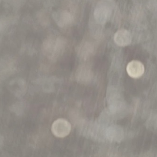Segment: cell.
<instances>
[{
	"instance_id": "7c38bea8",
	"label": "cell",
	"mask_w": 157,
	"mask_h": 157,
	"mask_svg": "<svg viewBox=\"0 0 157 157\" xmlns=\"http://www.w3.org/2000/svg\"><path fill=\"white\" fill-rule=\"evenodd\" d=\"M78 75V78L80 80H82V81H86L88 78H90L91 73L90 70H88L87 69H81L79 71Z\"/></svg>"
},
{
	"instance_id": "9c48e42d",
	"label": "cell",
	"mask_w": 157,
	"mask_h": 157,
	"mask_svg": "<svg viewBox=\"0 0 157 157\" xmlns=\"http://www.w3.org/2000/svg\"><path fill=\"white\" fill-rule=\"evenodd\" d=\"M111 11L105 6L97 7L94 11V16L96 22L100 24H104L110 17Z\"/></svg>"
},
{
	"instance_id": "5b68a950",
	"label": "cell",
	"mask_w": 157,
	"mask_h": 157,
	"mask_svg": "<svg viewBox=\"0 0 157 157\" xmlns=\"http://www.w3.org/2000/svg\"><path fill=\"white\" fill-rule=\"evenodd\" d=\"M145 71L144 65L138 60H132L128 63L127 72L129 76L134 78L141 77Z\"/></svg>"
},
{
	"instance_id": "7a4b0ae2",
	"label": "cell",
	"mask_w": 157,
	"mask_h": 157,
	"mask_svg": "<svg viewBox=\"0 0 157 157\" xmlns=\"http://www.w3.org/2000/svg\"><path fill=\"white\" fill-rule=\"evenodd\" d=\"M16 67L15 61L12 58H3L0 60V77H8L15 72Z\"/></svg>"
},
{
	"instance_id": "ba28073f",
	"label": "cell",
	"mask_w": 157,
	"mask_h": 157,
	"mask_svg": "<svg viewBox=\"0 0 157 157\" xmlns=\"http://www.w3.org/2000/svg\"><path fill=\"white\" fill-rule=\"evenodd\" d=\"M114 40L117 45L125 47L128 45L132 41V36L130 33L126 29H121L115 33Z\"/></svg>"
},
{
	"instance_id": "6da1fadb",
	"label": "cell",
	"mask_w": 157,
	"mask_h": 157,
	"mask_svg": "<svg viewBox=\"0 0 157 157\" xmlns=\"http://www.w3.org/2000/svg\"><path fill=\"white\" fill-rule=\"evenodd\" d=\"M52 131L55 136L63 138L67 136L71 131V125L66 119H57L53 123Z\"/></svg>"
},
{
	"instance_id": "277c9868",
	"label": "cell",
	"mask_w": 157,
	"mask_h": 157,
	"mask_svg": "<svg viewBox=\"0 0 157 157\" xmlns=\"http://www.w3.org/2000/svg\"><path fill=\"white\" fill-rule=\"evenodd\" d=\"M9 89L12 94L18 98L22 97L26 90V83L21 78H15L11 80L9 84Z\"/></svg>"
},
{
	"instance_id": "3957f363",
	"label": "cell",
	"mask_w": 157,
	"mask_h": 157,
	"mask_svg": "<svg viewBox=\"0 0 157 157\" xmlns=\"http://www.w3.org/2000/svg\"><path fill=\"white\" fill-rule=\"evenodd\" d=\"M105 135L106 138L111 142L121 143L124 138V130L120 126L111 125L106 128Z\"/></svg>"
},
{
	"instance_id": "8fae6325",
	"label": "cell",
	"mask_w": 157,
	"mask_h": 157,
	"mask_svg": "<svg viewBox=\"0 0 157 157\" xmlns=\"http://www.w3.org/2000/svg\"><path fill=\"white\" fill-rule=\"evenodd\" d=\"M25 109V104L23 102L17 101L12 104L10 107V110L17 115H21L23 113Z\"/></svg>"
},
{
	"instance_id": "4fadbf2b",
	"label": "cell",
	"mask_w": 157,
	"mask_h": 157,
	"mask_svg": "<svg viewBox=\"0 0 157 157\" xmlns=\"http://www.w3.org/2000/svg\"><path fill=\"white\" fill-rule=\"evenodd\" d=\"M4 144V137L0 134V149L2 148Z\"/></svg>"
},
{
	"instance_id": "30bf717a",
	"label": "cell",
	"mask_w": 157,
	"mask_h": 157,
	"mask_svg": "<svg viewBox=\"0 0 157 157\" xmlns=\"http://www.w3.org/2000/svg\"><path fill=\"white\" fill-rule=\"evenodd\" d=\"M61 41L59 40H56V41H49L47 42L44 45V48L46 52H48V53L52 54L53 53V54H57L60 51L62 48Z\"/></svg>"
},
{
	"instance_id": "5bb4252c",
	"label": "cell",
	"mask_w": 157,
	"mask_h": 157,
	"mask_svg": "<svg viewBox=\"0 0 157 157\" xmlns=\"http://www.w3.org/2000/svg\"></svg>"
},
{
	"instance_id": "52a82bcc",
	"label": "cell",
	"mask_w": 157,
	"mask_h": 157,
	"mask_svg": "<svg viewBox=\"0 0 157 157\" xmlns=\"http://www.w3.org/2000/svg\"><path fill=\"white\" fill-rule=\"evenodd\" d=\"M53 17L56 23L62 27L70 25L74 20L72 14L66 10L55 12L54 14Z\"/></svg>"
},
{
	"instance_id": "8992f818",
	"label": "cell",
	"mask_w": 157,
	"mask_h": 157,
	"mask_svg": "<svg viewBox=\"0 0 157 157\" xmlns=\"http://www.w3.org/2000/svg\"><path fill=\"white\" fill-rule=\"evenodd\" d=\"M110 93L111 94H108L107 99L110 112L113 113H119L124 108V103L118 94L113 91Z\"/></svg>"
}]
</instances>
